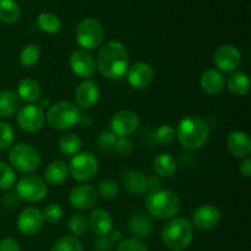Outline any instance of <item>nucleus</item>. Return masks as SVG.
I'll list each match as a JSON object with an SVG mask.
<instances>
[{
	"label": "nucleus",
	"mask_w": 251,
	"mask_h": 251,
	"mask_svg": "<svg viewBox=\"0 0 251 251\" xmlns=\"http://www.w3.org/2000/svg\"><path fill=\"white\" fill-rule=\"evenodd\" d=\"M98 167V159L91 152H81L71 158L68 168L69 173L75 180L88 181L95 178Z\"/></svg>",
	"instance_id": "obj_8"
},
{
	"label": "nucleus",
	"mask_w": 251,
	"mask_h": 251,
	"mask_svg": "<svg viewBox=\"0 0 251 251\" xmlns=\"http://www.w3.org/2000/svg\"><path fill=\"white\" fill-rule=\"evenodd\" d=\"M122 232L119 229H114L110 230L109 233V240L110 242H120L122 240Z\"/></svg>",
	"instance_id": "obj_48"
},
{
	"label": "nucleus",
	"mask_w": 251,
	"mask_h": 251,
	"mask_svg": "<svg viewBox=\"0 0 251 251\" xmlns=\"http://www.w3.org/2000/svg\"><path fill=\"white\" fill-rule=\"evenodd\" d=\"M88 227L97 237H107L113 229L112 216L108 211L97 208L91 213L88 218Z\"/></svg>",
	"instance_id": "obj_21"
},
{
	"label": "nucleus",
	"mask_w": 251,
	"mask_h": 251,
	"mask_svg": "<svg viewBox=\"0 0 251 251\" xmlns=\"http://www.w3.org/2000/svg\"><path fill=\"white\" fill-rule=\"evenodd\" d=\"M126 81L135 90H144L149 87L154 77V71L150 64L145 61H137L129 66L126 71Z\"/></svg>",
	"instance_id": "obj_13"
},
{
	"label": "nucleus",
	"mask_w": 251,
	"mask_h": 251,
	"mask_svg": "<svg viewBox=\"0 0 251 251\" xmlns=\"http://www.w3.org/2000/svg\"><path fill=\"white\" fill-rule=\"evenodd\" d=\"M42 215H43V218L47 222L56 223L63 218L64 211L63 207L60 205H58V203H49L42 211Z\"/></svg>",
	"instance_id": "obj_38"
},
{
	"label": "nucleus",
	"mask_w": 251,
	"mask_h": 251,
	"mask_svg": "<svg viewBox=\"0 0 251 251\" xmlns=\"http://www.w3.org/2000/svg\"><path fill=\"white\" fill-rule=\"evenodd\" d=\"M17 125L20 129L26 132H37L43 127L46 115L43 109L36 104H28L19 110L16 117Z\"/></svg>",
	"instance_id": "obj_10"
},
{
	"label": "nucleus",
	"mask_w": 251,
	"mask_h": 251,
	"mask_svg": "<svg viewBox=\"0 0 251 251\" xmlns=\"http://www.w3.org/2000/svg\"><path fill=\"white\" fill-rule=\"evenodd\" d=\"M228 91L234 96H245L250 90L249 76L244 71H233L226 80Z\"/></svg>",
	"instance_id": "obj_23"
},
{
	"label": "nucleus",
	"mask_w": 251,
	"mask_h": 251,
	"mask_svg": "<svg viewBox=\"0 0 251 251\" xmlns=\"http://www.w3.org/2000/svg\"><path fill=\"white\" fill-rule=\"evenodd\" d=\"M0 251H21L19 243L12 238H5L0 242Z\"/></svg>",
	"instance_id": "obj_44"
},
{
	"label": "nucleus",
	"mask_w": 251,
	"mask_h": 251,
	"mask_svg": "<svg viewBox=\"0 0 251 251\" xmlns=\"http://www.w3.org/2000/svg\"><path fill=\"white\" fill-rule=\"evenodd\" d=\"M228 151L237 158H247L251 152L250 136L244 131L230 132L227 140Z\"/></svg>",
	"instance_id": "obj_20"
},
{
	"label": "nucleus",
	"mask_w": 251,
	"mask_h": 251,
	"mask_svg": "<svg viewBox=\"0 0 251 251\" xmlns=\"http://www.w3.org/2000/svg\"><path fill=\"white\" fill-rule=\"evenodd\" d=\"M114 151L122 156H129L132 152V142L127 137H118Z\"/></svg>",
	"instance_id": "obj_42"
},
{
	"label": "nucleus",
	"mask_w": 251,
	"mask_h": 251,
	"mask_svg": "<svg viewBox=\"0 0 251 251\" xmlns=\"http://www.w3.org/2000/svg\"><path fill=\"white\" fill-rule=\"evenodd\" d=\"M69 64H70L73 73L77 75L78 77L85 78V80L92 77L96 73V69H97L93 56L83 49L74 51L69 58Z\"/></svg>",
	"instance_id": "obj_14"
},
{
	"label": "nucleus",
	"mask_w": 251,
	"mask_h": 251,
	"mask_svg": "<svg viewBox=\"0 0 251 251\" xmlns=\"http://www.w3.org/2000/svg\"><path fill=\"white\" fill-rule=\"evenodd\" d=\"M152 228H153V225H152L151 217L145 213H136L129 221V230L137 238H145L150 235Z\"/></svg>",
	"instance_id": "obj_26"
},
{
	"label": "nucleus",
	"mask_w": 251,
	"mask_h": 251,
	"mask_svg": "<svg viewBox=\"0 0 251 251\" xmlns=\"http://www.w3.org/2000/svg\"><path fill=\"white\" fill-rule=\"evenodd\" d=\"M98 198L97 190L95 186L82 184L77 185L69 194V201L77 210H88L96 203Z\"/></svg>",
	"instance_id": "obj_16"
},
{
	"label": "nucleus",
	"mask_w": 251,
	"mask_h": 251,
	"mask_svg": "<svg viewBox=\"0 0 251 251\" xmlns=\"http://www.w3.org/2000/svg\"><path fill=\"white\" fill-rule=\"evenodd\" d=\"M78 124H81L85 127H90L92 125L93 119L90 114H80V118H78Z\"/></svg>",
	"instance_id": "obj_47"
},
{
	"label": "nucleus",
	"mask_w": 251,
	"mask_h": 251,
	"mask_svg": "<svg viewBox=\"0 0 251 251\" xmlns=\"http://www.w3.org/2000/svg\"><path fill=\"white\" fill-rule=\"evenodd\" d=\"M139 115L129 109L120 110L113 115L110 120V131L117 137H126L139 127Z\"/></svg>",
	"instance_id": "obj_11"
},
{
	"label": "nucleus",
	"mask_w": 251,
	"mask_h": 251,
	"mask_svg": "<svg viewBox=\"0 0 251 251\" xmlns=\"http://www.w3.org/2000/svg\"><path fill=\"white\" fill-rule=\"evenodd\" d=\"M44 218L42 211L36 207H27L17 217V228L27 237L36 235L43 227Z\"/></svg>",
	"instance_id": "obj_15"
},
{
	"label": "nucleus",
	"mask_w": 251,
	"mask_h": 251,
	"mask_svg": "<svg viewBox=\"0 0 251 251\" xmlns=\"http://www.w3.org/2000/svg\"><path fill=\"white\" fill-rule=\"evenodd\" d=\"M194 229L190 221L183 217L172 218L162 229V240L168 249L181 251L193 242Z\"/></svg>",
	"instance_id": "obj_3"
},
{
	"label": "nucleus",
	"mask_w": 251,
	"mask_h": 251,
	"mask_svg": "<svg viewBox=\"0 0 251 251\" xmlns=\"http://www.w3.org/2000/svg\"><path fill=\"white\" fill-rule=\"evenodd\" d=\"M176 137V130L173 129V126H171L169 124H163L156 130L154 132V139H156L157 142L159 144H171L172 141Z\"/></svg>",
	"instance_id": "obj_39"
},
{
	"label": "nucleus",
	"mask_w": 251,
	"mask_h": 251,
	"mask_svg": "<svg viewBox=\"0 0 251 251\" xmlns=\"http://www.w3.org/2000/svg\"><path fill=\"white\" fill-rule=\"evenodd\" d=\"M46 181L36 176H26L16 184V195L27 202H38L47 196Z\"/></svg>",
	"instance_id": "obj_9"
},
{
	"label": "nucleus",
	"mask_w": 251,
	"mask_h": 251,
	"mask_svg": "<svg viewBox=\"0 0 251 251\" xmlns=\"http://www.w3.org/2000/svg\"><path fill=\"white\" fill-rule=\"evenodd\" d=\"M152 168L157 176H171L176 169V161L172 154L161 153L153 159Z\"/></svg>",
	"instance_id": "obj_28"
},
{
	"label": "nucleus",
	"mask_w": 251,
	"mask_h": 251,
	"mask_svg": "<svg viewBox=\"0 0 251 251\" xmlns=\"http://www.w3.org/2000/svg\"><path fill=\"white\" fill-rule=\"evenodd\" d=\"M97 194H100L105 200H113L119 195V185L114 180L105 179V180L100 181L98 185Z\"/></svg>",
	"instance_id": "obj_36"
},
{
	"label": "nucleus",
	"mask_w": 251,
	"mask_h": 251,
	"mask_svg": "<svg viewBox=\"0 0 251 251\" xmlns=\"http://www.w3.org/2000/svg\"><path fill=\"white\" fill-rule=\"evenodd\" d=\"M117 251H149V248L144 242H141L137 238H129V239L120 242V244L117 248Z\"/></svg>",
	"instance_id": "obj_40"
},
{
	"label": "nucleus",
	"mask_w": 251,
	"mask_h": 251,
	"mask_svg": "<svg viewBox=\"0 0 251 251\" xmlns=\"http://www.w3.org/2000/svg\"><path fill=\"white\" fill-rule=\"evenodd\" d=\"M146 208L158 220H172L180 211V200L173 191L158 189L149 193L146 198Z\"/></svg>",
	"instance_id": "obj_4"
},
{
	"label": "nucleus",
	"mask_w": 251,
	"mask_h": 251,
	"mask_svg": "<svg viewBox=\"0 0 251 251\" xmlns=\"http://www.w3.org/2000/svg\"><path fill=\"white\" fill-rule=\"evenodd\" d=\"M176 135L184 149L199 150L208 140L210 126L198 115H186L179 122Z\"/></svg>",
	"instance_id": "obj_2"
},
{
	"label": "nucleus",
	"mask_w": 251,
	"mask_h": 251,
	"mask_svg": "<svg viewBox=\"0 0 251 251\" xmlns=\"http://www.w3.org/2000/svg\"><path fill=\"white\" fill-rule=\"evenodd\" d=\"M16 183V173L11 166L5 162H0V189L11 190Z\"/></svg>",
	"instance_id": "obj_33"
},
{
	"label": "nucleus",
	"mask_w": 251,
	"mask_h": 251,
	"mask_svg": "<svg viewBox=\"0 0 251 251\" xmlns=\"http://www.w3.org/2000/svg\"><path fill=\"white\" fill-rule=\"evenodd\" d=\"M220 221L221 211L215 205H210V203L198 207L193 215L194 226L202 230H208L217 227Z\"/></svg>",
	"instance_id": "obj_17"
},
{
	"label": "nucleus",
	"mask_w": 251,
	"mask_h": 251,
	"mask_svg": "<svg viewBox=\"0 0 251 251\" xmlns=\"http://www.w3.org/2000/svg\"><path fill=\"white\" fill-rule=\"evenodd\" d=\"M15 132L9 123L0 122V150H7L12 146Z\"/></svg>",
	"instance_id": "obj_37"
},
{
	"label": "nucleus",
	"mask_w": 251,
	"mask_h": 251,
	"mask_svg": "<svg viewBox=\"0 0 251 251\" xmlns=\"http://www.w3.org/2000/svg\"><path fill=\"white\" fill-rule=\"evenodd\" d=\"M80 114V109L74 103L59 102L48 108L46 119L53 129L68 130L77 124Z\"/></svg>",
	"instance_id": "obj_5"
},
{
	"label": "nucleus",
	"mask_w": 251,
	"mask_h": 251,
	"mask_svg": "<svg viewBox=\"0 0 251 251\" xmlns=\"http://www.w3.org/2000/svg\"><path fill=\"white\" fill-rule=\"evenodd\" d=\"M50 251H82V244L74 235H65L54 243Z\"/></svg>",
	"instance_id": "obj_34"
},
{
	"label": "nucleus",
	"mask_w": 251,
	"mask_h": 251,
	"mask_svg": "<svg viewBox=\"0 0 251 251\" xmlns=\"http://www.w3.org/2000/svg\"><path fill=\"white\" fill-rule=\"evenodd\" d=\"M104 28L95 17L83 19L76 28V41L83 50H93L102 44Z\"/></svg>",
	"instance_id": "obj_6"
},
{
	"label": "nucleus",
	"mask_w": 251,
	"mask_h": 251,
	"mask_svg": "<svg viewBox=\"0 0 251 251\" xmlns=\"http://www.w3.org/2000/svg\"><path fill=\"white\" fill-rule=\"evenodd\" d=\"M82 147V141L76 134H66L59 140V150L65 156H75Z\"/></svg>",
	"instance_id": "obj_30"
},
{
	"label": "nucleus",
	"mask_w": 251,
	"mask_h": 251,
	"mask_svg": "<svg viewBox=\"0 0 251 251\" xmlns=\"http://www.w3.org/2000/svg\"><path fill=\"white\" fill-rule=\"evenodd\" d=\"M100 98V87L93 80H85L77 86L75 91L76 105L82 109H90L97 103Z\"/></svg>",
	"instance_id": "obj_18"
},
{
	"label": "nucleus",
	"mask_w": 251,
	"mask_h": 251,
	"mask_svg": "<svg viewBox=\"0 0 251 251\" xmlns=\"http://www.w3.org/2000/svg\"><path fill=\"white\" fill-rule=\"evenodd\" d=\"M41 58V49L36 44H28V46L25 47L24 49L20 53V63L21 65L29 68V66H33L34 64H37V61Z\"/></svg>",
	"instance_id": "obj_35"
},
{
	"label": "nucleus",
	"mask_w": 251,
	"mask_h": 251,
	"mask_svg": "<svg viewBox=\"0 0 251 251\" xmlns=\"http://www.w3.org/2000/svg\"><path fill=\"white\" fill-rule=\"evenodd\" d=\"M41 95V86H39V83L37 82L36 80H33V78H24V80L19 83V87H17V96H19L20 100L32 104V103L39 100Z\"/></svg>",
	"instance_id": "obj_24"
},
{
	"label": "nucleus",
	"mask_w": 251,
	"mask_h": 251,
	"mask_svg": "<svg viewBox=\"0 0 251 251\" xmlns=\"http://www.w3.org/2000/svg\"><path fill=\"white\" fill-rule=\"evenodd\" d=\"M213 61L221 73H233L242 61V54L233 44H223L216 49Z\"/></svg>",
	"instance_id": "obj_12"
},
{
	"label": "nucleus",
	"mask_w": 251,
	"mask_h": 251,
	"mask_svg": "<svg viewBox=\"0 0 251 251\" xmlns=\"http://www.w3.org/2000/svg\"><path fill=\"white\" fill-rule=\"evenodd\" d=\"M21 10L16 0H0V21L14 25L19 21Z\"/></svg>",
	"instance_id": "obj_29"
},
{
	"label": "nucleus",
	"mask_w": 251,
	"mask_h": 251,
	"mask_svg": "<svg viewBox=\"0 0 251 251\" xmlns=\"http://www.w3.org/2000/svg\"><path fill=\"white\" fill-rule=\"evenodd\" d=\"M239 172L245 178H250L251 176V159L249 157L244 158V161H242V163L239 164Z\"/></svg>",
	"instance_id": "obj_46"
},
{
	"label": "nucleus",
	"mask_w": 251,
	"mask_h": 251,
	"mask_svg": "<svg viewBox=\"0 0 251 251\" xmlns=\"http://www.w3.org/2000/svg\"><path fill=\"white\" fill-rule=\"evenodd\" d=\"M226 77L217 69H207L200 77V87L205 93L216 96L225 88Z\"/></svg>",
	"instance_id": "obj_19"
},
{
	"label": "nucleus",
	"mask_w": 251,
	"mask_h": 251,
	"mask_svg": "<svg viewBox=\"0 0 251 251\" xmlns=\"http://www.w3.org/2000/svg\"><path fill=\"white\" fill-rule=\"evenodd\" d=\"M118 137L112 131H102L98 136V145L103 151H114Z\"/></svg>",
	"instance_id": "obj_41"
},
{
	"label": "nucleus",
	"mask_w": 251,
	"mask_h": 251,
	"mask_svg": "<svg viewBox=\"0 0 251 251\" xmlns=\"http://www.w3.org/2000/svg\"><path fill=\"white\" fill-rule=\"evenodd\" d=\"M68 228L74 237H80L83 235L88 229V220L85 215L77 212L74 213L68 221Z\"/></svg>",
	"instance_id": "obj_32"
},
{
	"label": "nucleus",
	"mask_w": 251,
	"mask_h": 251,
	"mask_svg": "<svg viewBox=\"0 0 251 251\" xmlns=\"http://www.w3.org/2000/svg\"><path fill=\"white\" fill-rule=\"evenodd\" d=\"M69 176V168L64 162L54 161L47 166L44 171L46 181L50 185H60L66 180Z\"/></svg>",
	"instance_id": "obj_25"
},
{
	"label": "nucleus",
	"mask_w": 251,
	"mask_h": 251,
	"mask_svg": "<svg viewBox=\"0 0 251 251\" xmlns=\"http://www.w3.org/2000/svg\"><path fill=\"white\" fill-rule=\"evenodd\" d=\"M122 183L129 193L140 195L147 191V176L139 171H126L122 176Z\"/></svg>",
	"instance_id": "obj_22"
},
{
	"label": "nucleus",
	"mask_w": 251,
	"mask_h": 251,
	"mask_svg": "<svg viewBox=\"0 0 251 251\" xmlns=\"http://www.w3.org/2000/svg\"><path fill=\"white\" fill-rule=\"evenodd\" d=\"M20 202L19 196L16 195V193H6L1 199V203L5 208L7 210H11V208L16 207Z\"/></svg>",
	"instance_id": "obj_43"
},
{
	"label": "nucleus",
	"mask_w": 251,
	"mask_h": 251,
	"mask_svg": "<svg viewBox=\"0 0 251 251\" xmlns=\"http://www.w3.org/2000/svg\"><path fill=\"white\" fill-rule=\"evenodd\" d=\"M38 107L41 109H44V108L50 107V100L49 98H39V104Z\"/></svg>",
	"instance_id": "obj_49"
},
{
	"label": "nucleus",
	"mask_w": 251,
	"mask_h": 251,
	"mask_svg": "<svg viewBox=\"0 0 251 251\" xmlns=\"http://www.w3.org/2000/svg\"><path fill=\"white\" fill-rule=\"evenodd\" d=\"M20 109V98L16 92L5 90L0 92V118L14 115Z\"/></svg>",
	"instance_id": "obj_27"
},
{
	"label": "nucleus",
	"mask_w": 251,
	"mask_h": 251,
	"mask_svg": "<svg viewBox=\"0 0 251 251\" xmlns=\"http://www.w3.org/2000/svg\"><path fill=\"white\" fill-rule=\"evenodd\" d=\"M96 66L108 80H119L129 69V54L119 41H109L100 47Z\"/></svg>",
	"instance_id": "obj_1"
},
{
	"label": "nucleus",
	"mask_w": 251,
	"mask_h": 251,
	"mask_svg": "<svg viewBox=\"0 0 251 251\" xmlns=\"http://www.w3.org/2000/svg\"><path fill=\"white\" fill-rule=\"evenodd\" d=\"M158 189H161V179L157 176H147V190L151 193V191H156Z\"/></svg>",
	"instance_id": "obj_45"
},
{
	"label": "nucleus",
	"mask_w": 251,
	"mask_h": 251,
	"mask_svg": "<svg viewBox=\"0 0 251 251\" xmlns=\"http://www.w3.org/2000/svg\"><path fill=\"white\" fill-rule=\"evenodd\" d=\"M37 26L46 33H58L61 28V21L58 16L50 12H42L37 17Z\"/></svg>",
	"instance_id": "obj_31"
},
{
	"label": "nucleus",
	"mask_w": 251,
	"mask_h": 251,
	"mask_svg": "<svg viewBox=\"0 0 251 251\" xmlns=\"http://www.w3.org/2000/svg\"><path fill=\"white\" fill-rule=\"evenodd\" d=\"M9 161L14 169L21 173L29 174L39 167L41 156L38 151L29 144H19L10 151Z\"/></svg>",
	"instance_id": "obj_7"
}]
</instances>
